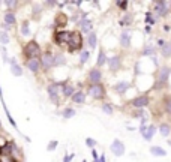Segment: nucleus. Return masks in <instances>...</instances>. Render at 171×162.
Segmentation results:
<instances>
[{
    "label": "nucleus",
    "instance_id": "9",
    "mask_svg": "<svg viewBox=\"0 0 171 162\" xmlns=\"http://www.w3.org/2000/svg\"><path fill=\"white\" fill-rule=\"evenodd\" d=\"M129 104L135 108V110H143L144 107H147V105L150 104V98H149L147 94H140V96H135Z\"/></svg>",
    "mask_w": 171,
    "mask_h": 162
},
{
    "label": "nucleus",
    "instance_id": "26",
    "mask_svg": "<svg viewBox=\"0 0 171 162\" xmlns=\"http://www.w3.org/2000/svg\"><path fill=\"white\" fill-rule=\"evenodd\" d=\"M66 63V59L62 53H54V68L56 66H62Z\"/></svg>",
    "mask_w": 171,
    "mask_h": 162
},
{
    "label": "nucleus",
    "instance_id": "43",
    "mask_svg": "<svg viewBox=\"0 0 171 162\" xmlns=\"http://www.w3.org/2000/svg\"><path fill=\"white\" fill-rule=\"evenodd\" d=\"M92 156H93V162L98 161V158H99V156H98V152H96L95 148H92Z\"/></svg>",
    "mask_w": 171,
    "mask_h": 162
},
{
    "label": "nucleus",
    "instance_id": "46",
    "mask_svg": "<svg viewBox=\"0 0 171 162\" xmlns=\"http://www.w3.org/2000/svg\"><path fill=\"white\" fill-rule=\"evenodd\" d=\"M9 162H20L18 159H15L14 156H9Z\"/></svg>",
    "mask_w": 171,
    "mask_h": 162
},
{
    "label": "nucleus",
    "instance_id": "19",
    "mask_svg": "<svg viewBox=\"0 0 171 162\" xmlns=\"http://www.w3.org/2000/svg\"><path fill=\"white\" fill-rule=\"evenodd\" d=\"M86 93L83 92V90H75V93L71 96V101L74 102V104H78V105H83V104H86Z\"/></svg>",
    "mask_w": 171,
    "mask_h": 162
},
{
    "label": "nucleus",
    "instance_id": "49",
    "mask_svg": "<svg viewBox=\"0 0 171 162\" xmlns=\"http://www.w3.org/2000/svg\"><path fill=\"white\" fill-rule=\"evenodd\" d=\"M81 162H87V161H86V159H84V161H81Z\"/></svg>",
    "mask_w": 171,
    "mask_h": 162
},
{
    "label": "nucleus",
    "instance_id": "17",
    "mask_svg": "<svg viewBox=\"0 0 171 162\" xmlns=\"http://www.w3.org/2000/svg\"><path fill=\"white\" fill-rule=\"evenodd\" d=\"M60 93H62V96L65 98V99H69L72 94L75 93V87H74L71 83H68V81H63V86H62Z\"/></svg>",
    "mask_w": 171,
    "mask_h": 162
},
{
    "label": "nucleus",
    "instance_id": "38",
    "mask_svg": "<svg viewBox=\"0 0 171 162\" xmlns=\"http://www.w3.org/2000/svg\"><path fill=\"white\" fill-rule=\"evenodd\" d=\"M155 21L156 20H153V15H152V12H147L146 14V23H147V24H155Z\"/></svg>",
    "mask_w": 171,
    "mask_h": 162
},
{
    "label": "nucleus",
    "instance_id": "35",
    "mask_svg": "<svg viewBox=\"0 0 171 162\" xmlns=\"http://www.w3.org/2000/svg\"><path fill=\"white\" fill-rule=\"evenodd\" d=\"M0 44H3V45L9 44V35L5 30H0Z\"/></svg>",
    "mask_w": 171,
    "mask_h": 162
},
{
    "label": "nucleus",
    "instance_id": "41",
    "mask_svg": "<svg viewBox=\"0 0 171 162\" xmlns=\"http://www.w3.org/2000/svg\"><path fill=\"white\" fill-rule=\"evenodd\" d=\"M144 113H143V110H135L134 113H132V117H135V119H138V117H143Z\"/></svg>",
    "mask_w": 171,
    "mask_h": 162
},
{
    "label": "nucleus",
    "instance_id": "8",
    "mask_svg": "<svg viewBox=\"0 0 171 162\" xmlns=\"http://www.w3.org/2000/svg\"><path fill=\"white\" fill-rule=\"evenodd\" d=\"M107 65H108V69L110 72H114L116 74L117 71H120L122 68V56L120 54H114L107 59Z\"/></svg>",
    "mask_w": 171,
    "mask_h": 162
},
{
    "label": "nucleus",
    "instance_id": "20",
    "mask_svg": "<svg viewBox=\"0 0 171 162\" xmlns=\"http://www.w3.org/2000/svg\"><path fill=\"white\" fill-rule=\"evenodd\" d=\"M107 53H105V50L104 48H99V53H98V59H96V68L98 69H101L104 65H107Z\"/></svg>",
    "mask_w": 171,
    "mask_h": 162
},
{
    "label": "nucleus",
    "instance_id": "30",
    "mask_svg": "<svg viewBox=\"0 0 171 162\" xmlns=\"http://www.w3.org/2000/svg\"><path fill=\"white\" fill-rule=\"evenodd\" d=\"M164 110L168 116H171V94L164 98Z\"/></svg>",
    "mask_w": 171,
    "mask_h": 162
},
{
    "label": "nucleus",
    "instance_id": "21",
    "mask_svg": "<svg viewBox=\"0 0 171 162\" xmlns=\"http://www.w3.org/2000/svg\"><path fill=\"white\" fill-rule=\"evenodd\" d=\"M149 152H150L152 156H156V158H164V156H167L165 148H162L161 146H152V147L149 148Z\"/></svg>",
    "mask_w": 171,
    "mask_h": 162
},
{
    "label": "nucleus",
    "instance_id": "40",
    "mask_svg": "<svg viewBox=\"0 0 171 162\" xmlns=\"http://www.w3.org/2000/svg\"><path fill=\"white\" fill-rule=\"evenodd\" d=\"M5 5H6L8 8H11V9H15V8L18 6V2H15V0H8V2H5Z\"/></svg>",
    "mask_w": 171,
    "mask_h": 162
},
{
    "label": "nucleus",
    "instance_id": "32",
    "mask_svg": "<svg viewBox=\"0 0 171 162\" xmlns=\"http://www.w3.org/2000/svg\"><path fill=\"white\" fill-rule=\"evenodd\" d=\"M21 35H23V36H29V35H30V27H29L27 20L21 23Z\"/></svg>",
    "mask_w": 171,
    "mask_h": 162
},
{
    "label": "nucleus",
    "instance_id": "11",
    "mask_svg": "<svg viewBox=\"0 0 171 162\" xmlns=\"http://www.w3.org/2000/svg\"><path fill=\"white\" fill-rule=\"evenodd\" d=\"M110 152L116 156V158L123 156L125 152H126V147H125L123 141H122V140H114V141L111 143V146H110Z\"/></svg>",
    "mask_w": 171,
    "mask_h": 162
},
{
    "label": "nucleus",
    "instance_id": "39",
    "mask_svg": "<svg viewBox=\"0 0 171 162\" xmlns=\"http://www.w3.org/2000/svg\"><path fill=\"white\" fill-rule=\"evenodd\" d=\"M86 146L90 148H95L96 147V141L93 138H86Z\"/></svg>",
    "mask_w": 171,
    "mask_h": 162
},
{
    "label": "nucleus",
    "instance_id": "42",
    "mask_svg": "<svg viewBox=\"0 0 171 162\" xmlns=\"http://www.w3.org/2000/svg\"><path fill=\"white\" fill-rule=\"evenodd\" d=\"M74 159V155H65V158H63V162H71Z\"/></svg>",
    "mask_w": 171,
    "mask_h": 162
},
{
    "label": "nucleus",
    "instance_id": "18",
    "mask_svg": "<svg viewBox=\"0 0 171 162\" xmlns=\"http://www.w3.org/2000/svg\"><path fill=\"white\" fill-rule=\"evenodd\" d=\"M26 68H27L30 72L38 74V72L41 71V62H39V59H30V60H26Z\"/></svg>",
    "mask_w": 171,
    "mask_h": 162
},
{
    "label": "nucleus",
    "instance_id": "22",
    "mask_svg": "<svg viewBox=\"0 0 171 162\" xmlns=\"http://www.w3.org/2000/svg\"><path fill=\"white\" fill-rule=\"evenodd\" d=\"M141 56H144V57H153V56H156V48H155V45L146 44L143 51H141Z\"/></svg>",
    "mask_w": 171,
    "mask_h": 162
},
{
    "label": "nucleus",
    "instance_id": "37",
    "mask_svg": "<svg viewBox=\"0 0 171 162\" xmlns=\"http://www.w3.org/2000/svg\"><path fill=\"white\" fill-rule=\"evenodd\" d=\"M57 144H59V141H57V140H53V141H50V143H48V146H47V150H48V152H53V150L57 147Z\"/></svg>",
    "mask_w": 171,
    "mask_h": 162
},
{
    "label": "nucleus",
    "instance_id": "14",
    "mask_svg": "<svg viewBox=\"0 0 171 162\" xmlns=\"http://www.w3.org/2000/svg\"><path fill=\"white\" fill-rule=\"evenodd\" d=\"M119 42H120V47H122V48H131V42H132V32H131L129 29H125L123 32L120 33Z\"/></svg>",
    "mask_w": 171,
    "mask_h": 162
},
{
    "label": "nucleus",
    "instance_id": "33",
    "mask_svg": "<svg viewBox=\"0 0 171 162\" xmlns=\"http://www.w3.org/2000/svg\"><path fill=\"white\" fill-rule=\"evenodd\" d=\"M116 6L120 9V11H128V6H129V2L128 0H117L116 2Z\"/></svg>",
    "mask_w": 171,
    "mask_h": 162
},
{
    "label": "nucleus",
    "instance_id": "48",
    "mask_svg": "<svg viewBox=\"0 0 171 162\" xmlns=\"http://www.w3.org/2000/svg\"><path fill=\"white\" fill-rule=\"evenodd\" d=\"M168 144H170V146H171V140H168Z\"/></svg>",
    "mask_w": 171,
    "mask_h": 162
},
{
    "label": "nucleus",
    "instance_id": "45",
    "mask_svg": "<svg viewBox=\"0 0 171 162\" xmlns=\"http://www.w3.org/2000/svg\"><path fill=\"white\" fill-rule=\"evenodd\" d=\"M164 44H165V40H164V39H158V47H159V48L164 47Z\"/></svg>",
    "mask_w": 171,
    "mask_h": 162
},
{
    "label": "nucleus",
    "instance_id": "31",
    "mask_svg": "<svg viewBox=\"0 0 171 162\" xmlns=\"http://www.w3.org/2000/svg\"><path fill=\"white\" fill-rule=\"evenodd\" d=\"M90 59V51L89 50H83L80 53V65H86V62Z\"/></svg>",
    "mask_w": 171,
    "mask_h": 162
},
{
    "label": "nucleus",
    "instance_id": "24",
    "mask_svg": "<svg viewBox=\"0 0 171 162\" xmlns=\"http://www.w3.org/2000/svg\"><path fill=\"white\" fill-rule=\"evenodd\" d=\"M158 129H159V134L162 135V137H168V135L171 134V125L167 123V122H162Z\"/></svg>",
    "mask_w": 171,
    "mask_h": 162
},
{
    "label": "nucleus",
    "instance_id": "36",
    "mask_svg": "<svg viewBox=\"0 0 171 162\" xmlns=\"http://www.w3.org/2000/svg\"><path fill=\"white\" fill-rule=\"evenodd\" d=\"M131 23H132V15H131V14H126V15H125L123 18H122V21H120V24H126V26H129Z\"/></svg>",
    "mask_w": 171,
    "mask_h": 162
},
{
    "label": "nucleus",
    "instance_id": "5",
    "mask_svg": "<svg viewBox=\"0 0 171 162\" xmlns=\"http://www.w3.org/2000/svg\"><path fill=\"white\" fill-rule=\"evenodd\" d=\"M39 62H41V69L42 71H51L53 68H54V53H51V51H44L41 54V57H39Z\"/></svg>",
    "mask_w": 171,
    "mask_h": 162
},
{
    "label": "nucleus",
    "instance_id": "50",
    "mask_svg": "<svg viewBox=\"0 0 171 162\" xmlns=\"http://www.w3.org/2000/svg\"><path fill=\"white\" fill-rule=\"evenodd\" d=\"M0 129H2V123H0Z\"/></svg>",
    "mask_w": 171,
    "mask_h": 162
},
{
    "label": "nucleus",
    "instance_id": "51",
    "mask_svg": "<svg viewBox=\"0 0 171 162\" xmlns=\"http://www.w3.org/2000/svg\"><path fill=\"white\" fill-rule=\"evenodd\" d=\"M170 6H171V3H170ZM170 11H171V8H170Z\"/></svg>",
    "mask_w": 171,
    "mask_h": 162
},
{
    "label": "nucleus",
    "instance_id": "25",
    "mask_svg": "<svg viewBox=\"0 0 171 162\" xmlns=\"http://www.w3.org/2000/svg\"><path fill=\"white\" fill-rule=\"evenodd\" d=\"M161 54H162L164 59H170L171 57V40L164 44V47L161 48Z\"/></svg>",
    "mask_w": 171,
    "mask_h": 162
},
{
    "label": "nucleus",
    "instance_id": "52",
    "mask_svg": "<svg viewBox=\"0 0 171 162\" xmlns=\"http://www.w3.org/2000/svg\"><path fill=\"white\" fill-rule=\"evenodd\" d=\"M0 162H2V161H0Z\"/></svg>",
    "mask_w": 171,
    "mask_h": 162
},
{
    "label": "nucleus",
    "instance_id": "13",
    "mask_svg": "<svg viewBox=\"0 0 171 162\" xmlns=\"http://www.w3.org/2000/svg\"><path fill=\"white\" fill-rule=\"evenodd\" d=\"M77 26H78V29H80V33H87L89 35L92 30H93V23H92V20H89L87 18V15L86 17H83L81 20L77 23Z\"/></svg>",
    "mask_w": 171,
    "mask_h": 162
},
{
    "label": "nucleus",
    "instance_id": "4",
    "mask_svg": "<svg viewBox=\"0 0 171 162\" xmlns=\"http://www.w3.org/2000/svg\"><path fill=\"white\" fill-rule=\"evenodd\" d=\"M171 75V68L167 66V65H162L159 66L156 74V84H155V89H162L164 86L168 84V80H170Z\"/></svg>",
    "mask_w": 171,
    "mask_h": 162
},
{
    "label": "nucleus",
    "instance_id": "34",
    "mask_svg": "<svg viewBox=\"0 0 171 162\" xmlns=\"http://www.w3.org/2000/svg\"><path fill=\"white\" fill-rule=\"evenodd\" d=\"M62 114H63L65 119H71V117H74V116H75V110H74V108H71V107H66L65 110H63Z\"/></svg>",
    "mask_w": 171,
    "mask_h": 162
},
{
    "label": "nucleus",
    "instance_id": "47",
    "mask_svg": "<svg viewBox=\"0 0 171 162\" xmlns=\"http://www.w3.org/2000/svg\"><path fill=\"white\" fill-rule=\"evenodd\" d=\"M152 32V29H150V26H147L146 27V33H150Z\"/></svg>",
    "mask_w": 171,
    "mask_h": 162
},
{
    "label": "nucleus",
    "instance_id": "15",
    "mask_svg": "<svg viewBox=\"0 0 171 162\" xmlns=\"http://www.w3.org/2000/svg\"><path fill=\"white\" fill-rule=\"evenodd\" d=\"M68 17H66V14L65 12H59L57 15L54 17V27L56 30H63V27H66L68 24Z\"/></svg>",
    "mask_w": 171,
    "mask_h": 162
},
{
    "label": "nucleus",
    "instance_id": "6",
    "mask_svg": "<svg viewBox=\"0 0 171 162\" xmlns=\"http://www.w3.org/2000/svg\"><path fill=\"white\" fill-rule=\"evenodd\" d=\"M69 33H71V30H56L54 35H53V40H54V44L57 47H63V45H66L68 44V39H69Z\"/></svg>",
    "mask_w": 171,
    "mask_h": 162
},
{
    "label": "nucleus",
    "instance_id": "23",
    "mask_svg": "<svg viewBox=\"0 0 171 162\" xmlns=\"http://www.w3.org/2000/svg\"><path fill=\"white\" fill-rule=\"evenodd\" d=\"M87 45L90 47V50L96 48V45H98V36H96L95 30H92V32L87 35Z\"/></svg>",
    "mask_w": 171,
    "mask_h": 162
},
{
    "label": "nucleus",
    "instance_id": "7",
    "mask_svg": "<svg viewBox=\"0 0 171 162\" xmlns=\"http://www.w3.org/2000/svg\"><path fill=\"white\" fill-rule=\"evenodd\" d=\"M153 11H155V17H156V18H161V17H167V15H168L170 8H168V3H167V2L159 0V2H155V3H153Z\"/></svg>",
    "mask_w": 171,
    "mask_h": 162
},
{
    "label": "nucleus",
    "instance_id": "1",
    "mask_svg": "<svg viewBox=\"0 0 171 162\" xmlns=\"http://www.w3.org/2000/svg\"><path fill=\"white\" fill-rule=\"evenodd\" d=\"M83 45H84V39H83V35L78 30H71L69 33V39L66 44L68 48V53H75V51H83Z\"/></svg>",
    "mask_w": 171,
    "mask_h": 162
},
{
    "label": "nucleus",
    "instance_id": "10",
    "mask_svg": "<svg viewBox=\"0 0 171 162\" xmlns=\"http://www.w3.org/2000/svg\"><path fill=\"white\" fill-rule=\"evenodd\" d=\"M156 126L153 125V123H150V125H141V128H140V132H141V135H143V138L146 140V141H152V138L155 137V134H156Z\"/></svg>",
    "mask_w": 171,
    "mask_h": 162
},
{
    "label": "nucleus",
    "instance_id": "2",
    "mask_svg": "<svg viewBox=\"0 0 171 162\" xmlns=\"http://www.w3.org/2000/svg\"><path fill=\"white\" fill-rule=\"evenodd\" d=\"M84 93H86V96H90L92 99H96V101H104V99H107V87L104 86L102 83L89 84Z\"/></svg>",
    "mask_w": 171,
    "mask_h": 162
},
{
    "label": "nucleus",
    "instance_id": "12",
    "mask_svg": "<svg viewBox=\"0 0 171 162\" xmlns=\"http://www.w3.org/2000/svg\"><path fill=\"white\" fill-rule=\"evenodd\" d=\"M102 71L101 69H98V68H92L89 72H87V81H89V84H98V83H102Z\"/></svg>",
    "mask_w": 171,
    "mask_h": 162
},
{
    "label": "nucleus",
    "instance_id": "27",
    "mask_svg": "<svg viewBox=\"0 0 171 162\" xmlns=\"http://www.w3.org/2000/svg\"><path fill=\"white\" fill-rule=\"evenodd\" d=\"M3 20H5V24L12 26V24H15L17 18H15V14L14 12H6V14H5V17H3Z\"/></svg>",
    "mask_w": 171,
    "mask_h": 162
},
{
    "label": "nucleus",
    "instance_id": "16",
    "mask_svg": "<svg viewBox=\"0 0 171 162\" xmlns=\"http://www.w3.org/2000/svg\"><path fill=\"white\" fill-rule=\"evenodd\" d=\"M131 87V83L129 81H117L116 84H113V92H116L117 94H125Z\"/></svg>",
    "mask_w": 171,
    "mask_h": 162
},
{
    "label": "nucleus",
    "instance_id": "3",
    "mask_svg": "<svg viewBox=\"0 0 171 162\" xmlns=\"http://www.w3.org/2000/svg\"><path fill=\"white\" fill-rule=\"evenodd\" d=\"M42 54L41 45L36 42V40H29L27 44L23 48V56L26 57V60H30V59H39Z\"/></svg>",
    "mask_w": 171,
    "mask_h": 162
},
{
    "label": "nucleus",
    "instance_id": "28",
    "mask_svg": "<svg viewBox=\"0 0 171 162\" xmlns=\"http://www.w3.org/2000/svg\"><path fill=\"white\" fill-rule=\"evenodd\" d=\"M101 110H102L105 114L111 116L113 113H114V108H113V104H110V102H104L102 105H101Z\"/></svg>",
    "mask_w": 171,
    "mask_h": 162
},
{
    "label": "nucleus",
    "instance_id": "29",
    "mask_svg": "<svg viewBox=\"0 0 171 162\" xmlns=\"http://www.w3.org/2000/svg\"><path fill=\"white\" fill-rule=\"evenodd\" d=\"M11 63H12V66H11V72H12L15 77H21V75H23V69L20 68V65H17L15 60H12Z\"/></svg>",
    "mask_w": 171,
    "mask_h": 162
},
{
    "label": "nucleus",
    "instance_id": "44",
    "mask_svg": "<svg viewBox=\"0 0 171 162\" xmlns=\"http://www.w3.org/2000/svg\"><path fill=\"white\" fill-rule=\"evenodd\" d=\"M96 162H107V159H105V155L102 153V155L98 158V161H96Z\"/></svg>",
    "mask_w": 171,
    "mask_h": 162
}]
</instances>
